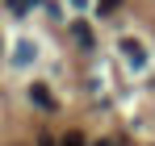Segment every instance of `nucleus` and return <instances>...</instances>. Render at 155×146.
Wrapping results in <instances>:
<instances>
[{
  "label": "nucleus",
  "instance_id": "20e7f679",
  "mask_svg": "<svg viewBox=\"0 0 155 146\" xmlns=\"http://www.w3.org/2000/svg\"><path fill=\"white\" fill-rule=\"evenodd\" d=\"M59 146H84V134H80V129H67V134H63V142Z\"/></svg>",
  "mask_w": 155,
  "mask_h": 146
},
{
  "label": "nucleus",
  "instance_id": "6e6552de",
  "mask_svg": "<svg viewBox=\"0 0 155 146\" xmlns=\"http://www.w3.org/2000/svg\"><path fill=\"white\" fill-rule=\"evenodd\" d=\"M97 146H109V142H97Z\"/></svg>",
  "mask_w": 155,
  "mask_h": 146
},
{
  "label": "nucleus",
  "instance_id": "0eeeda50",
  "mask_svg": "<svg viewBox=\"0 0 155 146\" xmlns=\"http://www.w3.org/2000/svg\"><path fill=\"white\" fill-rule=\"evenodd\" d=\"M42 146H54V138H51V134H42Z\"/></svg>",
  "mask_w": 155,
  "mask_h": 146
},
{
  "label": "nucleus",
  "instance_id": "423d86ee",
  "mask_svg": "<svg viewBox=\"0 0 155 146\" xmlns=\"http://www.w3.org/2000/svg\"><path fill=\"white\" fill-rule=\"evenodd\" d=\"M8 4H13V13H17V17H21V13L29 8V0H8Z\"/></svg>",
  "mask_w": 155,
  "mask_h": 146
},
{
  "label": "nucleus",
  "instance_id": "f03ea898",
  "mask_svg": "<svg viewBox=\"0 0 155 146\" xmlns=\"http://www.w3.org/2000/svg\"><path fill=\"white\" fill-rule=\"evenodd\" d=\"M122 54H126V63H130V67H143V63H147V50L138 46V42H130V38L122 42Z\"/></svg>",
  "mask_w": 155,
  "mask_h": 146
},
{
  "label": "nucleus",
  "instance_id": "f257e3e1",
  "mask_svg": "<svg viewBox=\"0 0 155 146\" xmlns=\"http://www.w3.org/2000/svg\"><path fill=\"white\" fill-rule=\"evenodd\" d=\"M29 100H34L38 109H46V113L54 109V96H51V88H46V84H29Z\"/></svg>",
  "mask_w": 155,
  "mask_h": 146
},
{
  "label": "nucleus",
  "instance_id": "7ed1b4c3",
  "mask_svg": "<svg viewBox=\"0 0 155 146\" xmlns=\"http://www.w3.org/2000/svg\"><path fill=\"white\" fill-rule=\"evenodd\" d=\"M71 38H76L84 50H92V29H88L84 21H71Z\"/></svg>",
  "mask_w": 155,
  "mask_h": 146
},
{
  "label": "nucleus",
  "instance_id": "39448f33",
  "mask_svg": "<svg viewBox=\"0 0 155 146\" xmlns=\"http://www.w3.org/2000/svg\"><path fill=\"white\" fill-rule=\"evenodd\" d=\"M117 4H122V0H97V8H101V13H113Z\"/></svg>",
  "mask_w": 155,
  "mask_h": 146
}]
</instances>
